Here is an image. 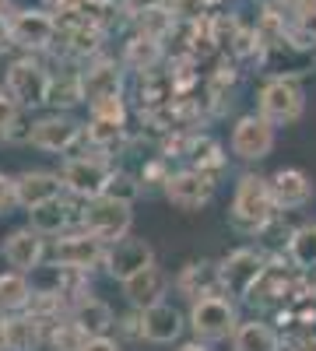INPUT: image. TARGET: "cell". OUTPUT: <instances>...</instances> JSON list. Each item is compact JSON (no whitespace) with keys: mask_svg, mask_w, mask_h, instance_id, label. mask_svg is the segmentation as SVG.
<instances>
[{"mask_svg":"<svg viewBox=\"0 0 316 351\" xmlns=\"http://www.w3.org/2000/svg\"><path fill=\"white\" fill-rule=\"evenodd\" d=\"M278 215V200H274V190H271V180L256 172H246L239 176L236 183V197H232V225L239 232H264Z\"/></svg>","mask_w":316,"mask_h":351,"instance_id":"cell-1","label":"cell"},{"mask_svg":"<svg viewBox=\"0 0 316 351\" xmlns=\"http://www.w3.org/2000/svg\"><path fill=\"white\" fill-rule=\"evenodd\" d=\"M186 324L193 330L197 341H232V334L239 330V313H236V302L225 299L221 291H215V295H200L190 302V316Z\"/></svg>","mask_w":316,"mask_h":351,"instance_id":"cell-2","label":"cell"},{"mask_svg":"<svg viewBox=\"0 0 316 351\" xmlns=\"http://www.w3.org/2000/svg\"><path fill=\"white\" fill-rule=\"evenodd\" d=\"M256 112L271 120L274 127H289L302 120L306 112V92L299 77H267L256 92Z\"/></svg>","mask_w":316,"mask_h":351,"instance_id":"cell-3","label":"cell"},{"mask_svg":"<svg viewBox=\"0 0 316 351\" xmlns=\"http://www.w3.org/2000/svg\"><path fill=\"white\" fill-rule=\"evenodd\" d=\"M112 169L109 165V158L106 155H99V152H84V155H71L67 162H64V169H60V180H64V190L71 193V197H77V200H95V197H102L106 193V186H109V180H112Z\"/></svg>","mask_w":316,"mask_h":351,"instance_id":"cell-4","label":"cell"},{"mask_svg":"<svg viewBox=\"0 0 316 351\" xmlns=\"http://www.w3.org/2000/svg\"><path fill=\"white\" fill-rule=\"evenodd\" d=\"M130 225H134V204L112 200V197H95V200L84 204V211H81V228L92 232V236L102 239L106 246L127 239Z\"/></svg>","mask_w":316,"mask_h":351,"instance_id":"cell-5","label":"cell"},{"mask_svg":"<svg viewBox=\"0 0 316 351\" xmlns=\"http://www.w3.org/2000/svg\"><path fill=\"white\" fill-rule=\"evenodd\" d=\"M264 271H267V260H264L260 250H253V246L232 250L218 263V288H221V295L250 299V291L256 288V281L264 278Z\"/></svg>","mask_w":316,"mask_h":351,"instance_id":"cell-6","label":"cell"},{"mask_svg":"<svg viewBox=\"0 0 316 351\" xmlns=\"http://www.w3.org/2000/svg\"><path fill=\"white\" fill-rule=\"evenodd\" d=\"M11 32H14V46L25 49L28 56L53 49V43L60 39V25L49 8H18L11 14Z\"/></svg>","mask_w":316,"mask_h":351,"instance_id":"cell-7","label":"cell"},{"mask_svg":"<svg viewBox=\"0 0 316 351\" xmlns=\"http://www.w3.org/2000/svg\"><path fill=\"white\" fill-rule=\"evenodd\" d=\"M49 81H53V74L36 60V56H18V60L8 67V74H4V88L14 95V102H18L21 109L46 106V99H49Z\"/></svg>","mask_w":316,"mask_h":351,"instance_id":"cell-8","label":"cell"},{"mask_svg":"<svg viewBox=\"0 0 316 351\" xmlns=\"http://www.w3.org/2000/svg\"><path fill=\"white\" fill-rule=\"evenodd\" d=\"M106 253L109 246L102 239H95L92 232H71V236H60L53 246V263H60L67 271H81L92 274L95 267H106Z\"/></svg>","mask_w":316,"mask_h":351,"instance_id":"cell-9","label":"cell"},{"mask_svg":"<svg viewBox=\"0 0 316 351\" xmlns=\"http://www.w3.org/2000/svg\"><path fill=\"white\" fill-rule=\"evenodd\" d=\"M77 141H84V123L71 120L67 112H49L42 120L32 123V134H28V144L39 152H53V155H67Z\"/></svg>","mask_w":316,"mask_h":351,"instance_id":"cell-10","label":"cell"},{"mask_svg":"<svg viewBox=\"0 0 316 351\" xmlns=\"http://www.w3.org/2000/svg\"><path fill=\"white\" fill-rule=\"evenodd\" d=\"M162 190L169 204H176L180 211H197L215 197V176L204 169H180V172H169Z\"/></svg>","mask_w":316,"mask_h":351,"instance_id":"cell-11","label":"cell"},{"mask_svg":"<svg viewBox=\"0 0 316 351\" xmlns=\"http://www.w3.org/2000/svg\"><path fill=\"white\" fill-rule=\"evenodd\" d=\"M274 152V123L260 112L239 116L232 127V155L243 162H260Z\"/></svg>","mask_w":316,"mask_h":351,"instance_id":"cell-12","label":"cell"},{"mask_svg":"<svg viewBox=\"0 0 316 351\" xmlns=\"http://www.w3.org/2000/svg\"><path fill=\"white\" fill-rule=\"evenodd\" d=\"M155 263V250L148 239H141V236H127L120 243H112L109 253H106V274L112 281H130L134 274H141L145 267H151Z\"/></svg>","mask_w":316,"mask_h":351,"instance_id":"cell-13","label":"cell"},{"mask_svg":"<svg viewBox=\"0 0 316 351\" xmlns=\"http://www.w3.org/2000/svg\"><path fill=\"white\" fill-rule=\"evenodd\" d=\"M81 84H84V102H102L112 95H123V67L117 60H106V56H95V60L84 64L81 71Z\"/></svg>","mask_w":316,"mask_h":351,"instance_id":"cell-14","label":"cell"},{"mask_svg":"<svg viewBox=\"0 0 316 351\" xmlns=\"http://www.w3.org/2000/svg\"><path fill=\"white\" fill-rule=\"evenodd\" d=\"M183 327H190L183 313L169 302H158V306H148L141 309V341L148 344H172L183 337Z\"/></svg>","mask_w":316,"mask_h":351,"instance_id":"cell-15","label":"cell"},{"mask_svg":"<svg viewBox=\"0 0 316 351\" xmlns=\"http://www.w3.org/2000/svg\"><path fill=\"white\" fill-rule=\"evenodd\" d=\"M46 256V236H39L36 228H14L4 239V260L21 274H36L42 267Z\"/></svg>","mask_w":316,"mask_h":351,"instance_id":"cell-16","label":"cell"},{"mask_svg":"<svg viewBox=\"0 0 316 351\" xmlns=\"http://www.w3.org/2000/svg\"><path fill=\"white\" fill-rule=\"evenodd\" d=\"M271 190L278 200V211H299L306 204H313V180L302 169H278L271 176Z\"/></svg>","mask_w":316,"mask_h":351,"instance_id":"cell-17","label":"cell"},{"mask_svg":"<svg viewBox=\"0 0 316 351\" xmlns=\"http://www.w3.org/2000/svg\"><path fill=\"white\" fill-rule=\"evenodd\" d=\"M18 180V204L25 211H32L39 208V204L46 200H56L64 193V180H60V172H46V169H28L21 176H14Z\"/></svg>","mask_w":316,"mask_h":351,"instance_id":"cell-18","label":"cell"},{"mask_svg":"<svg viewBox=\"0 0 316 351\" xmlns=\"http://www.w3.org/2000/svg\"><path fill=\"white\" fill-rule=\"evenodd\" d=\"M123 295L134 309H148V306H158L165 302L169 295V274L158 267V263H151V267H145L141 274H134L130 281H123Z\"/></svg>","mask_w":316,"mask_h":351,"instance_id":"cell-19","label":"cell"},{"mask_svg":"<svg viewBox=\"0 0 316 351\" xmlns=\"http://www.w3.org/2000/svg\"><path fill=\"white\" fill-rule=\"evenodd\" d=\"M134 25H137V36H148V39H158L165 43L172 32H176V11H172L165 0H151V4H137V11L130 14Z\"/></svg>","mask_w":316,"mask_h":351,"instance_id":"cell-20","label":"cell"},{"mask_svg":"<svg viewBox=\"0 0 316 351\" xmlns=\"http://www.w3.org/2000/svg\"><path fill=\"white\" fill-rule=\"evenodd\" d=\"M49 337V327L32 313H8V351H39Z\"/></svg>","mask_w":316,"mask_h":351,"instance_id":"cell-21","label":"cell"},{"mask_svg":"<svg viewBox=\"0 0 316 351\" xmlns=\"http://www.w3.org/2000/svg\"><path fill=\"white\" fill-rule=\"evenodd\" d=\"M67 316H71L88 337H102V334H109L112 327H117L112 306L102 302V299H95V295H84L81 302H74V309H71Z\"/></svg>","mask_w":316,"mask_h":351,"instance_id":"cell-22","label":"cell"},{"mask_svg":"<svg viewBox=\"0 0 316 351\" xmlns=\"http://www.w3.org/2000/svg\"><path fill=\"white\" fill-rule=\"evenodd\" d=\"M165 56V46L158 39H148V36H130L127 46H123V67L127 71H137L141 77L151 74Z\"/></svg>","mask_w":316,"mask_h":351,"instance_id":"cell-23","label":"cell"},{"mask_svg":"<svg viewBox=\"0 0 316 351\" xmlns=\"http://www.w3.org/2000/svg\"><path fill=\"white\" fill-rule=\"evenodd\" d=\"M232 351H281V334L264 319H246L232 334Z\"/></svg>","mask_w":316,"mask_h":351,"instance_id":"cell-24","label":"cell"},{"mask_svg":"<svg viewBox=\"0 0 316 351\" xmlns=\"http://www.w3.org/2000/svg\"><path fill=\"white\" fill-rule=\"evenodd\" d=\"M67 221H71V204L64 197L46 200V204H39V208L28 211V228H36L39 236H46V239L60 236V232L67 228Z\"/></svg>","mask_w":316,"mask_h":351,"instance_id":"cell-25","label":"cell"},{"mask_svg":"<svg viewBox=\"0 0 316 351\" xmlns=\"http://www.w3.org/2000/svg\"><path fill=\"white\" fill-rule=\"evenodd\" d=\"M84 102V84H81V71H60L49 81V99L46 106H53V112H67L74 106Z\"/></svg>","mask_w":316,"mask_h":351,"instance_id":"cell-26","label":"cell"},{"mask_svg":"<svg viewBox=\"0 0 316 351\" xmlns=\"http://www.w3.org/2000/svg\"><path fill=\"white\" fill-rule=\"evenodd\" d=\"M123 141H127V127L117 123V120H95L92 116V120L84 123V144H88L92 152L106 155V158H109V152H117Z\"/></svg>","mask_w":316,"mask_h":351,"instance_id":"cell-27","label":"cell"},{"mask_svg":"<svg viewBox=\"0 0 316 351\" xmlns=\"http://www.w3.org/2000/svg\"><path fill=\"white\" fill-rule=\"evenodd\" d=\"M32 295H36V288L21 271L0 274V313H25Z\"/></svg>","mask_w":316,"mask_h":351,"instance_id":"cell-28","label":"cell"},{"mask_svg":"<svg viewBox=\"0 0 316 351\" xmlns=\"http://www.w3.org/2000/svg\"><path fill=\"white\" fill-rule=\"evenodd\" d=\"M289 260L302 271H316V221L299 225L289 236Z\"/></svg>","mask_w":316,"mask_h":351,"instance_id":"cell-29","label":"cell"},{"mask_svg":"<svg viewBox=\"0 0 316 351\" xmlns=\"http://www.w3.org/2000/svg\"><path fill=\"white\" fill-rule=\"evenodd\" d=\"M49 348L53 351H84V344H88V334H84L71 316H64V319H56V324L49 327Z\"/></svg>","mask_w":316,"mask_h":351,"instance_id":"cell-30","label":"cell"},{"mask_svg":"<svg viewBox=\"0 0 316 351\" xmlns=\"http://www.w3.org/2000/svg\"><path fill=\"white\" fill-rule=\"evenodd\" d=\"M71 11H77L81 18H88L92 25H99L102 32H109V28L120 21V4L117 0H77V8H71Z\"/></svg>","mask_w":316,"mask_h":351,"instance_id":"cell-31","label":"cell"},{"mask_svg":"<svg viewBox=\"0 0 316 351\" xmlns=\"http://www.w3.org/2000/svg\"><path fill=\"white\" fill-rule=\"evenodd\" d=\"M141 186H145V183H137L134 176H130V172L117 169V172H112V180H109V186H106V193H102V197H112V200L134 204V200L141 197Z\"/></svg>","mask_w":316,"mask_h":351,"instance_id":"cell-32","label":"cell"},{"mask_svg":"<svg viewBox=\"0 0 316 351\" xmlns=\"http://www.w3.org/2000/svg\"><path fill=\"white\" fill-rule=\"evenodd\" d=\"M18 120H21V106L14 102V95L8 92V88H0V144L11 141Z\"/></svg>","mask_w":316,"mask_h":351,"instance_id":"cell-33","label":"cell"},{"mask_svg":"<svg viewBox=\"0 0 316 351\" xmlns=\"http://www.w3.org/2000/svg\"><path fill=\"white\" fill-rule=\"evenodd\" d=\"M88 109H92L95 120H117V123H127V102H123V95H112V99L92 102Z\"/></svg>","mask_w":316,"mask_h":351,"instance_id":"cell-34","label":"cell"},{"mask_svg":"<svg viewBox=\"0 0 316 351\" xmlns=\"http://www.w3.org/2000/svg\"><path fill=\"white\" fill-rule=\"evenodd\" d=\"M14 208H21L18 204V180L8 172H0V215H11Z\"/></svg>","mask_w":316,"mask_h":351,"instance_id":"cell-35","label":"cell"},{"mask_svg":"<svg viewBox=\"0 0 316 351\" xmlns=\"http://www.w3.org/2000/svg\"><path fill=\"white\" fill-rule=\"evenodd\" d=\"M120 330H123L127 337H137V341H141V309H130V313L120 319Z\"/></svg>","mask_w":316,"mask_h":351,"instance_id":"cell-36","label":"cell"},{"mask_svg":"<svg viewBox=\"0 0 316 351\" xmlns=\"http://www.w3.org/2000/svg\"><path fill=\"white\" fill-rule=\"evenodd\" d=\"M14 46V32H11V14H0V56Z\"/></svg>","mask_w":316,"mask_h":351,"instance_id":"cell-37","label":"cell"},{"mask_svg":"<svg viewBox=\"0 0 316 351\" xmlns=\"http://www.w3.org/2000/svg\"><path fill=\"white\" fill-rule=\"evenodd\" d=\"M84 351H123V348H120V341H112L109 334H102V337H88Z\"/></svg>","mask_w":316,"mask_h":351,"instance_id":"cell-38","label":"cell"},{"mask_svg":"<svg viewBox=\"0 0 316 351\" xmlns=\"http://www.w3.org/2000/svg\"><path fill=\"white\" fill-rule=\"evenodd\" d=\"M0 351H8V313H0Z\"/></svg>","mask_w":316,"mask_h":351,"instance_id":"cell-39","label":"cell"},{"mask_svg":"<svg viewBox=\"0 0 316 351\" xmlns=\"http://www.w3.org/2000/svg\"><path fill=\"white\" fill-rule=\"evenodd\" d=\"M176 351H211V348H208L204 341H197V337H193V341H186V344H180Z\"/></svg>","mask_w":316,"mask_h":351,"instance_id":"cell-40","label":"cell"},{"mask_svg":"<svg viewBox=\"0 0 316 351\" xmlns=\"http://www.w3.org/2000/svg\"><path fill=\"white\" fill-rule=\"evenodd\" d=\"M284 4H292L295 11H309V8H316V0H284Z\"/></svg>","mask_w":316,"mask_h":351,"instance_id":"cell-41","label":"cell"},{"mask_svg":"<svg viewBox=\"0 0 316 351\" xmlns=\"http://www.w3.org/2000/svg\"><path fill=\"white\" fill-rule=\"evenodd\" d=\"M292 351H316V348H292Z\"/></svg>","mask_w":316,"mask_h":351,"instance_id":"cell-42","label":"cell"},{"mask_svg":"<svg viewBox=\"0 0 316 351\" xmlns=\"http://www.w3.org/2000/svg\"><path fill=\"white\" fill-rule=\"evenodd\" d=\"M204 4H208V8H211V4H218V0H204Z\"/></svg>","mask_w":316,"mask_h":351,"instance_id":"cell-43","label":"cell"}]
</instances>
